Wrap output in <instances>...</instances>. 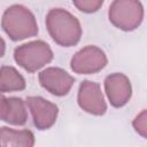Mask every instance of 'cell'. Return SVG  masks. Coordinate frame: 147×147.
I'll list each match as a JSON object with an SVG mask.
<instances>
[{"label":"cell","mask_w":147,"mask_h":147,"mask_svg":"<svg viewBox=\"0 0 147 147\" xmlns=\"http://www.w3.org/2000/svg\"><path fill=\"white\" fill-rule=\"evenodd\" d=\"M14 59L24 70L34 72L53 60V52L47 42L34 40L16 47Z\"/></svg>","instance_id":"obj_4"},{"label":"cell","mask_w":147,"mask_h":147,"mask_svg":"<svg viewBox=\"0 0 147 147\" xmlns=\"http://www.w3.org/2000/svg\"><path fill=\"white\" fill-rule=\"evenodd\" d=\"M1 121H5L11 125H24L28 121V113L24 101L17 96L6 98Z\"/></svg>","instance_id":"obj_10"},{"label":"cell","mask_w":147,"mask_h":147,"mask_svg":"<svg viewBox=\"0 0 147 147\" xmlns=\"http://www.w3.org/2000/svg\"><path fill=\"white\" fill-rule=\"evenodd\" d=\"M108 17L114 26L123 31H133L142 22L144 7L139 0H114Z\"/></svg>","instance_id":"obj_3"},{"label":"cell","mask_w":147,"mask_h":147,"mask_svg":"<svg viewBox=\"0 0 147 147\" xmlns=\"http://www.w3.org/2000/svg\"><path fill=\"white\" fill-rule=\"evenodd\" d=\"M5 101H6V96H3L0 92V119H1V115L3 111V107H5Z\"/></svg>","instance_id":"obj_15"},{"label":"cell","mask_w":147,"mask_h":147,"mask_svg":"<svg viewBox=\"0 0 147 147\" xmlns=\"http://www.w3.org/2000/svg\"><path fill=\"white\" fill-rule=\"evenodd\" d=\"M1 26L13 41L34 37L38 33V24L34 15L22 5H13L5 10Z\"/></svg>","instance_id":"obj_2"},{"label":"cell","mask_w":147,"mask_h":147,"mask_svg":"<svg viewBox=\"0 0 147 147\" xmlns=\"http://www.w3.org/2000/svg\"><path fill=\"white\" fill-rule=\"evenodd\" d=\"M46 28L52 39L63 47L77 45L82 37L79 21L63 8H53L47 13Z\"/></svg>","instance_id":"obj_1"},{"label":"cell","mask_w":147,"mask_h":147,"mask_svg":"<svg viewBox=\"0 0 147 147\" xmlns=\"http://www.w3.org/2000/svg\"><path fill=\"white\" fill-rule=\"evenodd\" d=\"M108 63L105 52L96 46H86L78 51L70 61L74 72L79 75L95 74L102 70Z\"/></svg>","instance_id":"obj_5"},{"label":"cell","mask_w":147,"mask_h":147,"mask_svg":"<svg viewBox=\"0 0 147 147\" xmlns=\"http://www.w3.org/2000/svg\"><path fill=\"white\" fill-rule=\"evenodd\" d=\"M5 51H6V44H5V40H3V39L1 38V36H0V57L3 56Z\"/></svg>","instance_id":"obj_16"},{"label":"cell","mask_w":147,"mask_h":147,"mask_svg":"<svg viewBox=\"0 0 147 147\" xmlns=\"http://www.w3.org/2000/svg\"><path fill=\"white\" fill-rule=\"evenodd\" d=\"M26 86L24 77L10 65H3L0 68V92H14L22 91Z\"/></svg>","instance_id":"obj_12"},{"label":"cell","mask_w":147,"mask_h":147,"mask_svg":"<svg viewBox=\"0 0 147 147\" xmlns=\"http://www.w3.org/2000/svg\"><path fill=\"white\" fill-rule=\"evenodd\" d=\"M39 83L51 94L63 96L71 90L75 78L61 68L49 67L39 74Z\"/></svg>","instance_id":"obj_7"},{"label":"cell","mask_w":147,"mask_h":147,"mask_svg":"<svg viewBox=\"0 0 147 147\" xmlns=\"http://www.w3.org/2000/svg\"><path fill=\"white\" fill-rule=\"evenodd\" d=\"M34 136L30 130H14L7 126L0 127V146L32 147Z\"/></svg>","instance_id":"obj_11"},{"label":"cell","mask_w":147,"mask_h":147,"mask_svg":"<svg viewBox=\"0 0 147 147\" xmlns=\"http://www.w3.org/2000/svg\"><path fill=\"white\" fill-rule=\"evenodd\" d=\"M77 100L79 107L88 114L101 116L107 111V103L98 83L84 80L79 85Z\"/></svg>","instance_id":"obj_6"},{"label":"cell","mask_w":147,"mask_h":147,"mask_svg":"<svg viewBox=\"0 0 147 147\" xmlns=\"http://www.w3.org/2000/svg\"><path fill=\"white\" fill-rule=\"evenodd\" d=\"M145 116H146V111L144 110L133 121V126H134L136 131L139 132L142 137H146V119H145Z\"/></svg>","instance_id":"obj_14"},{"label":"cell","mask_w":147,"mask_h":147,"mask_svg":"<svg viewBox=\"0 0 147 147\" xmlns=\"http://www.w3.org/2000/svg\"><path fill=\"white\" fill-rule=\"evenodd\" d=\"M105 91L110 101V105L115 108L125 106L132 95V86L130 79L121 72H114L106 77Z\"/></svg>","instance_id":"obj_9"},{"label":"cell","mask_w":147,"mask_h":147,"mask_svg":"<svg viewBox=\"0 0 147 147\" xmlns=\"http://www.w3.org/2000/svg\"><path fill=\"white\" fill-rule=\"evenodd\" d=\"M26 103L37 129L47 130L55 124L59 114V108L55 103L41 96H28Z\"/></svg>","instance_id":"obj_8"},{"label":"cell","mask_w":147,"mask_h":147,"mask_svg":"<svg viewBox=\"0 0 147 147\" xmlns=\"http://www.w3.org/2000/svg\"><path fill=\"white\" fill-rule=\"evenodd\" d=\"M75 7L83 13H95L100 9L103 3V0H72Z\"/></svg>","instance_id":"obj_13"}]
</instances>
